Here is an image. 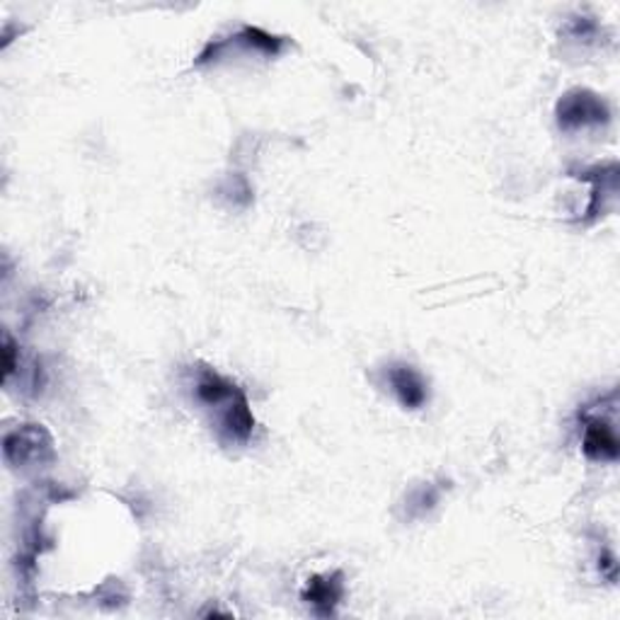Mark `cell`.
<instances>
[{
    "label": "cell",
    "mask_w": 620,
    "mask_h": 620,
    "mask_svg": "<svg viewBox=\"0 0 620 620\" xmlns=\"http://www.w3.org/2000/svg\"><path fill=\"white\" fill-rule=\"evenodd\" d=\"M191 376H195V383H191L195 400L211 412V424L219 442L225 446H243L250 442L255 414L238 383L207 364H197L191 369Z\"/></svg>",
    "instance_id": "1"
},
{
    "label": "cell",
    "mask_w": 620,
    "mask_h": 620,
    "mask_svg": "<svg viewBox=\"0 0 620 620\" xmlns=\"http://www.w3.org/2000/svg\"><path fill=\"white\" fill-rule=\"evenodd\" d=\"M3 458L13 470H35L56 460L54 436L44 424H20L3 436Z\"/></svg>",
    "instance_id": "2"
},
{
    "label": "cell",
    "mask_w": 620,
    "mask_h": 620,
    "mask_svg": "<svg viewBox=\"0 0 620 620\" xmlns=\"http://www.w3.org/2000/svg\"><path fill=\"white\" fill-rule=\"evenodd\" d=\"M555 119L560 131L574 133V131L604 127V124H608V119H611V109H608L606 100L601 95H596L586 87H574L560 97V103L555 107Z\"/></svg>",
    "instance_id": "3"
},
{
    "label": "cell",
    "mask_w": 620,
    "mask_h": 620,
    "mask_svg": "<svg viewBox=\"0 0 620 620\" xmlns=\"http://www.w3.org/2000/svg\"><path fill=\"white\" fill-rule=\"evenodd\" d=\"M582 451L596 464L618 460V434L613 422H608L601 414H586L582 426Z\"/></svg>",
    "instance_id": "4"
},
{
    "label": "cell",
    "mask_w": 620,
    "mask_h": 620,
    "mask_svg": "<svg viewBox=\"0 0 620 620\" xmlns=\"http://www.w3.org/2000/svg\"><path fill=\"white\" fill-rule=\"evenodd\" d=\"M342 596H344V574L340 570L328 574H313L301 592V599L323 618L335 616Z\"/></svg>",
    "instance_id": "5"
},
{
    "label": "cell",
    "mask_w": 620,
    "mask_h": 620,
    "mask_svg": "<svg viewBox=\"0 0 620 620\" xmlns=\"http://www.w3.org/2000/svg\"><path fill=\"white\" fill-rule=\"evenodd\" d=\"M388 383L393 396L398 398L405 410H420L430 400V386L424 376L410 364H390L388 366Z\"/></svg>",
    "instance_id": "6"
},
{
    "label": "cell",
    "mask_w": 620,
    "mask_h": 620,
    "mask_svg": "<svg viewBox=\"0 0 620 620\" xmlns=\"http://www.w3.org/2000/svg\"><path fill=\"white\" fill-rule=\"evenodd\" d=\"M436 500H438V492H434L432 488H422V490L417 492L414 498L410 500V506H420L422 512H430L432 506L436 504Z\"/></svg>",
    "instance_id": "7"
}]
</instances>
